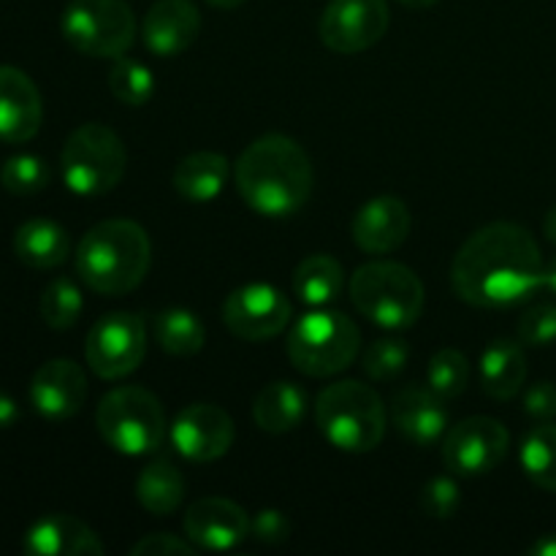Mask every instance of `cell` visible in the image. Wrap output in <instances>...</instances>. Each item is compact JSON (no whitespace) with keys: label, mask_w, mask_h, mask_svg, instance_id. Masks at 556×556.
I'll return each mask as SVG.
<instances>
[{"label":"cell","mask_w":556,"mask_h":556,"mask_svg":"<svg viewBox=\"0 0 556 556\" xmlns=\"http://www.w3.org/2000/svg\"><path fill=\"white\" fill-rule=\"evenodd\" d=\"M478 378H481V389L492 400H514L527 383V356L521 342L508 340V337L494 340L483 351L481 364H478Z\"/></svg>","instance_id":"7402d4cb"},{"label":"cell","mask_w":556,"mask_h":556,"mask_svg":"<svg viewBox=\"0 0 556 556\" xmlns=\"http://www.w3.org/2000/svg\"><path fill=\"white\" fill-rule=\"evenodd\" d=\"M345 271L331 255H309L293 271V291L307 307H329L342 296Z\"/></svg>","instance_id":"484cf974"},{"label":"cell","mask_w":556,"mask_h":556,"mask_svg":"<svg viewBox=\"0 0 556 556\" xmlns=\"http://www.w3.org/2000/svg\"><path fill=\"white\" fill-rule=\"evenodd\" d=\"M0 185L9 190L11 195H36L49 185V166L43 157L38 155H22L9 157L0 168Z\"/></svg>","instance_id":"836d02e7"},{"label":"cell","mask_w":556,"mask_h":556,"mask_svg":"<svg viewBox=\"0 0 556 556\" xmlns=\"http://www.w3.org/2000/svg\"><path fill=\"white\" fill-rule=\"evenodd\" d=\"M525 413L535 421H554L556 418V383L538 380L525 394Z\"/></svg>","instance_id":"f35d334b"},{"label":"cell","mask_w":556,"mask_h":556,"mask_svg":"<svg viewBox=\"0 0 556 556\" xmlns=\"http://www.w3.org/2000/svg\"><path fill=\"white\" fill-rule=\"evenodd\" d=\"M532 556H556V532H548V535L538 538L535 546L530 548Z\"/></svg>","instance_id":"60d3db41"},{"label":"cell","mask_w":556,"mask_h":556,"mask_svg":"<svg viewBox=\"0 0 556 556\" xmlns=\"http://www.w3.org/2000/svg\"><path fill=\"white\" fill-rule=\"evenodd\" d=\"M410 345L402 337H378L364 351L362 367L369 378L378 380V383H386V380L400 378L402 369L410 362Z\"/></svg>","instance_id":"d6a6232c"},{"label":"cell","mask_w":556,"mask_h":556,"mask_svg":"<svg viewBox=\"0 0 556 556\" xmlns=\"http://www.w3.org/2000/svg\"><path fill=\"white\" fill-rule=\"evenodd\" d=\"M20 405H16L14 396L3 394L0 391V429H11L16 421H20Z\"/></svg>","instance_id":"ab89813d"},{"label":"cell","mask_w":556,"mask_h":556,"mask_svg":"<svg viewBox=\"0 0 556 556\" xmlns=\"http://www.w3.org/2000/svg\"><path fill=\"white\" fill-rule=\"evenodd\" d=\"M134 556H193L195 543L182 541L177 535H168V532H155V535L141 538L139 543H134L130 548Z\"/></svg>","instance_id":"74e56055"},{"label":"cell","mask_w":556,"mask_h":556,"mask_svg":"<svg viewBox=\"0 0 556 556\" xmlns=\"http://www.w3.org/2000/svg\"><path fill=\"white\" fill-rule=\"evenodd\" d=\"M391 424L402 438L427 448L448 432V400L434 394L429 386H405L391 400Z\"/></svg>","instance_id":"e0dca14e"},{"label":"cell","mask_w":556,"mask_h":556,"mask_svg":"<svg viewBox=\"0 0 556 556\" xmlns=\"http://www.w3.org/2000/svg\"><path fill=\"white\" fill-rule=\"evenodd\" d=\"M546 261L535 237L516 223H489L459 248L451 286L462 302L483 309L514 307L543 288Z\"/></svg>","instance_id":"6da1fadb"},{"label":"cell","mask_w":556,"mask_h":556,"mask_svg":"<svg viewBox=\"0 0 556 556\" xmlns=\"http://www.w3.org/2000/svg\"><path fill=\"white\" fill-rule=\"evenodd\" d=\"M410 210L396 195H378L367 201L353 217V242L369 255L394 253L410 237Z\"/></svg>","instance_id":"ffe728a7"},{"label":"cell","mask_w":556,"mask_h":556,"mask_svg":"<svg viewBox=\"0 0 556 556\" xmlns=\"http://www.w3.org/2000/svg\"><path fill=\"white\" fill-rule=\"evenodd\" d=\"M185 532L206 552H231L250 535V516L226 497H201L185 510Z\"/></svg>","instance_id":"2e32d148"},{"label":"cell","mask_w":556,"mask_h":556,"mask_svg":"<svg viewBox=\"0 0 556 556\" xmlns=\"http://www.w3.org/2000/svg\"><path fill=\"white\" fill-rule=\"evenodd\" d=\"M128 166L123 139L103 123H85L65 139L60 152L63 182L76 195H103L114 190Z\"/></svg>","instance_id":"ba28073f"},{"label":"cell","mask_w":556,"mask_h":556,"mask_svg":"<svg viewBox=\"0 0 556 556\" xmlns=\"http://www.w3.org/2000/svg\"><path fill=\"white\" fill-rule=\"evenodd\" d=\"M109 92L119 103L144 106L155 96V74L144 63H139V60L117 58L112 71H109Z\"/></svg>","instance_id":"1f68e13d"},{"label":"cell","mask_w":556,"mask_h":556,"mask_svg":"<svg viewBox=\"0 0 556 556\" xmlns=\"http://www.w3.org/2000/svg\"><path fill=\"white\" fill-rule=\"evenodd\" d=\"M81 309H85V299H81L79 286L68 277H58V280L49 282L41 293V302H38L41 320L54 331H65L76 326Z\"/></svg>","instance_id":"f546056e"},{"label":"cell","mask_w":556,"mask_h":556,"mask_svg":"<svg viewBox=\"0 0 556 556\" xmlns=\"http://www.w3.org/2000/svg\"><path fill=\"white\" fill-rule=\"evenodd\" d=\"M288 358L309 378H331L356 362L362 351V331L348 315L315 307L288 331Z\"/></svg>","instance_id":"8992f818"},{"label":"cell","mask_w":556,"mask_h":556,"mask_svg":"<svg viewBox=\"0 0 556 556\" xmlns=\"http://www.w3.org/2000/svg\"><path fill=\"white\" fill-rule=\"evenodd\" d=\"M41 119L43 103L36 81L14 65H0V141H30L41 128Z\"/></svg>","instance_id":"ac0fdd59"},{"label":"cell","mask_w":556,"mask_h":556,"mask_svg":"<svg viewBox=\"0 0 556 556\" xmlns=\"http://www.w3.org/2000/svg\"><path fill=\"white\" fill-rule=\"evenodd\" d=\"M304 416H307V394L291 380L266 383L253 402V421L269 434L293 432Z\"/></svg>","instance_id":"d4e9b609"},{"label":"cell","mask_w":556,"mask_h":556,"mask_svg":"<svg viewBox=\"0 0 556 556\" xmlns=\"http://www.w3.org/2000/svg\"><path fill=\"white\" fill-rule=\"evenodd\" d=\"M233 421L223 407L195 402L172 421V445L188 462H215L233 445Z\"/></svg>","instance_id":"5bb4252c"},{"label":"cell","mask_w":556,"mask_h":556,"mask_svg":"<svg viewBox=\"0 0 556 556\" xmlns=\"http://www.w3.org/2000/svg\"><path fill=\"white\" fill-rule=\"evenodd\" d=\"M351 299L364 318L389 331L410 329L424 313V282L396 261H369L351 277Z\"/></svg>","instance_id":"5b68a950"},{"label":"cell","mask_w":556,"mask_h":556,"mask_svg":"<svg viewBox=\"0 0 556 556\" xmlns=\"http://www.w3.org/2000/svg\"><path fill=\"white\" fill-rule=\"evenodd\" d=\"M472 378V364L456 348H443L432 356L427 367V386L443 400H456L467 391Z\"/></svg>","instance_id":"4dcf8cb0"},{"label":"cell","mask_w":556,"mask_h":556,"mask_svg":"<svg viewBox=\"0 0 556 556\" xmlns=\"http://www.w3.org/2000/svg\"><path fill=\"white\" fill-rule=\"evenodd\" d=\"M543 288H546V291H552L554 296H556V258H552L546 264V277H543Z\"/></svg>","instance_id":"7bdbcfd3"},{"label":"cell","mask_w":556,"mask_h":556,"mask_svg":"<svg viewBox=\"0 0 556 556\" xmlns=\"http://www.w3.org/2000/svg\"><path fill=\"white\" fill-rule=\"evenodd\" d=\"M459 503H462L459 483L448 476L432 478L421 492V508L424 514L432 516V519H451V516L459 510Z\"/></svg>","instance_id":"d590c367"},{"label":"cell","mask_w":556,"mask_h":556,"mask_svg":"<svg viewBox=\"0 0 556 556\" xmlns=\"http://www.w3.org/2000/svg\"><path fill=\"white\" fill-rule=\"evenodd\" d=\"M152 266V242L134 220H103L76 248V275L101 296H123L144 282Z\"/></svg>","instance_id":"3957f363"},{"label":"cell","mask_w":556,"mask_h":556,"mask_svg":"<svg viewBox=\"0 0 556 556\" xmlns=\"http://www.w3.org/2000/svg\"><path fill=\"white\" fill-rule=\"evenodd\" d=\"M60 30L76 52L117 60L134 47L136 16L125 0H71Z\"/></svg>","instance_id":"9c48e42d"},{"label":"cell","mask_w":556,"mask_h":556,"mask_svg":"<svg viewBox=\"0 0 556 556\" xmlns=\"http://www.w3.org/2000/svg\"><path fill=\"white\" fill-rule=\"evenodd\" d=\"M250 535L255 541L266 543V546H280L291 535V521H288V516L282 510L264 508L255 519H250Z\"/></svg>","instance_id":"8d00e7d4"},{"label":"cell","mask_w":556,"mask_h":556,"mask_svg":"<svg viewBox=\"0 0 556 556\" xmlns=\"http://www.w3.org/2000/svg\"><path fill=\"white\" fill-rule=\"evenodd\" d=\"M389 25V0H329L318 33L331 52L358 54L372 49Z\"/></svg>","instance_id":"7c38bea8"},{"label":"cell","mask_w":556,"mask_h":556,"mask_svg":"<svg viewBox=\"0 0 556 556\" xmlns=\"http://www.w3.org/2000/svg\"><path fill=\"white\" fill-rule=\"evenodd\" d=\"M383 400L372 386L362 380H340L326 386L315 402V424L320 434L345 454H369L386 434Z\"/></svg>","instance_id":"277c9868"},{"label":"cell","mask_w":556,"mask_h":556,"mask_svg":"<svg viewBox=\"0 0 556 556\" xmlns=\"http://www.w3.org/2000/svg\"><path fill=\"white\" fill-rule=\"evenodd\" d=\"M510 434L505 424L489 416H470L448 427L443 462L454 476H486L508 456Z\"/></svg>","instance_id":"8fae6325"},{"label":"cell","mask_w":556,"mask_h":556,"mask_svg":"<svg viewBox=\"0 0 556 556\" xmlns=\"http://www.w3.org/2000/svg\"><path fill=\"white\" fill-rule=\"evenodd\" d=\"M228 179H231V163L220 152H193L185 155L182 161L174 166L172 185L182 199L195 201V204H206V201L217 199L226 190Z\"/></svg>","instance_id":"603a6c76"},{"label":"cell","mask_w":556,"mask_h":556,"mask_svg":"<svg viewBox=\"0 0 556 556\" xmlns=\"http://www.w3.org/2000/svg\"><path fill=\"white\" fill-rule=\"evenodd\" d=\"M141 508L155 516H172L185 500V478L172 462H150L136 481Z\"/></svg>","instance_id":"4316f807"},{"label":"cell","mask_w":556,"mask_h":556,"mask_svg":"<svg viewBox=\"0 0 556 556\" xmlns=\"http://www.w3.org/2000/svg\"><path fill=\"white\" fill-rule=\"evenodd\" d=\"M30 405L49 421H65L76 416L87 400L85 369L71 358H49L30 380Z\"/></svg>","instance_id":"9a60e30c"},{"label":"cell","mask_w":556,"mask_h":556,"mask_svg":"<svg viewBox=\"0 0 556 556\" xmlns=\"http://www.w3.org/2000/svg\"><path fill=\"white\" fill-rule=\"evenodd\" d=\"M396 3L407 5V9H432V5L440 3V0H396Z\"/></svg>","instance_id":"ee69618b"},{"label":"cell","mask_w":556,"mask_h":556,"mask_svg":"<svg viewBox=\"0 0 556 556\" xmlns=\"http://www.w3.org/2000/svg\"><path fill=\"white\" fill-rule=\"evenodd\" d=\"M152 334H155V342L168 356L177 358L195 356L206 342V329L199 315L182 307L157 313L155 320H152Z\"/></svg>","instance_id":"83f0119b"},{"label":"cell","mask_w":556,"mask_h":556,"mask_svg":"<svg viewBox=\"0 0 556 556\" xmlns=\"http://www.w3.org/2000/svg\"><path fill=\"white\" fill-rule=\"evenodd\" d=\"M516 334H519L521 345H552L556 342V307L554 304H535V307L527 309L519 318L516 326Z\"/></svg>","instance_id":"e575fe53"},{"label":"cell","mask_w":556,"mask_h":556,"mask_svg":"<svg viewBox=\"0 0 556 556\" xmlns=\"http://www.w3.org/2000/svg\"><path fill=\"white\" fill-rule=\"evenodd\" d=\"M237 190L258 215H296L313 193V161L291 136H261L239 155Z\"/></svg>","instance_id":"7a4b0ae2"},{"label":"cell","mask_w":556,"mask_h":556,"mask_svg":"<svg viewBox=\"0 0 556 556\" xmlns=\"http://www.w3.org/2000/svg\"><path fill=\"white\" fill-rule=\"evenodd\" d=\"M96 427L117 454L147 456L161 448L168 424L161 400L152 391L141 386H119L98 405Z\"/></svg>","instance_id":"52a82bcc"},{"label":"cell","mask_w":556,"mask_h":556,"mask_svg":"<svg viewBox=\"0 0 556 556\" xmlns=\"http://www.w3.org/2000/svg\"><path fill=\"white\" fill-rule=\"evenodd\" d=\"M71 253V239L60 223L36 217L16 228L14 255L30 269H54L65 264Z\"/></svg>","instance_id":"cb8c5ba5"},{"label":"cell","mask_w":556,"mask_h":556,"mask_svg":"<svg viewBox=\"0 0 556 556\" xmlns=\"http://www.w3.org/2000/svg\"><path fill=\"white\" fill-rule=\"evenodd\" d=\"M543 233H546L548 242L556 244V206L554 210H548V215L543 217Z\"/></svg>","instance_id":"b9f144b4"},{"label":"cell","mask_w":556,"mask_h":556,"mask_svg":"<svg viewBox=\"0 0 556 556\" xmlns=\"http://www.w3.org/2000/svg\"><path fill=\"white\" fill-rule=\"evenodd\" d=\"M22 552L30 556H101L106 548L81 519L49 514L25 532Z\"/></svg>","instance_id":"44dd1931"},{"label":"cell","mask_w":556,"mask_h":556,"mask_svg":"<svg viewBox=\"0 0 556 556\" xmlns=\"http://www.w3.org/2000/svg\"><path fill=\"white\" fill-rule=\"evenodd\" d=\"M206 3H210V5H215V9H223V11H228V9H237V5L248 3V0H206Z\"/></svg>","instance_id":"f6af8a7d"},{"label":"cell","mask_w":556,"mask_h":556,"mask_svg":"<svg viewBox=\"0 0 556 556\" xmlns=\"http://www.w3.org/2000/svg\"><path fill=\"white\" fill-rule=\"evenodd\" d=\"M293 307L280 288L269 282H250L228 293L223 304V320L228 331L239 340L266 342L286 331L291 324Z\"/></svg>","instance_id":"4fadbf2b"},{"label":"cell","mask_w":556,"mask_h":556,"mask_svg":"<svg viewBox=\"0 0 556 556\" xmlns=\"http://www.w3.org/2000/svg\"><path fill=\"white\" fill-rule=\"evenodd\" d=\"M521 470L527 472L535 486L546 489L556 494V424L554 421H538L525 434L519 448Z\"/></svg>","instance_id":"f1b7e54d"},{"label":"cell","mask_w":556,"mask_h":556,"mask_svg":"<svg viewBox=\"0 0 556 556\" xmlns=\"http://www.w3.org/2000/svg\"><path fill=\"white\" fill-rule=\"evenodd\" d=\"M147 353V326L134 313H109L96 320L85 342L87 367L103 380L128 378Z\"/></svg>","instance_id":"30bf717a"},{"label":"cell","mask_w":556,"mask_h":556,"mask_svg":"<svg viewBox=\"0 0 556 556\" xmlns=\"http://www.w3.org/2000/svg\"><path fill=\"white\" fill-rule=\"evenodd\" d=\"M201 14L193 0H155L141 22V41L157 58H177L195 43Z\"/></svg>","instance_id":"d6986e66"}]
</instances>
